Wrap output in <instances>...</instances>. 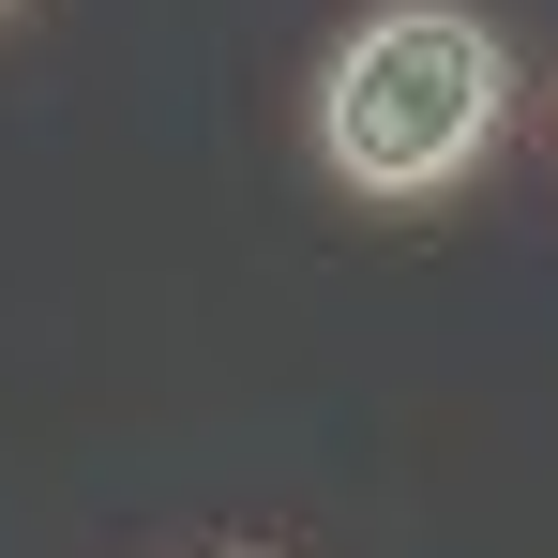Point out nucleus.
<instances>
[{"label":"nucleus","mask_w":558,"mask_h":558,"mask_svg":"<svg viewBox=\"0 0 558 558\" xmlns=\"http://www.w3.org/2000/svg\"><path fill=\"white\" fill-rule=\"evenodd\" d=\"M513 121V46L468 0H377L317 76V151L348 196H453Z\"/></svg>","instance_id":"obj_1"}]
</instances>
